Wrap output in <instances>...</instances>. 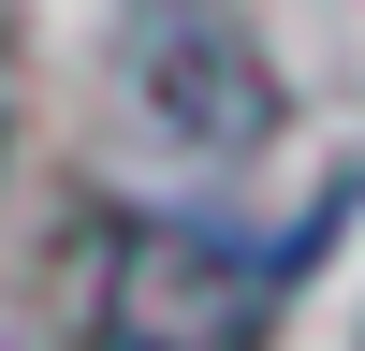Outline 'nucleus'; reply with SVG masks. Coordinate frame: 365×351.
I'll use <instances>...</instances> for the list:
<instances>
[{
	"label": "nucleus",
	"mask_w": 365,
	"mask_h": 351,
	"mask_svg": "<svg viewBox=\"0 0 365 351\" xmlns=\"http://www.w3.org/2000/svg\"><path fill=\"white\" fill-rule=\"evenodd\" d=\"M88 351H263L278 249H234L205 220H88Z\"/></svg>",
	"instance_id": "obj_1"
}]
</instances>
